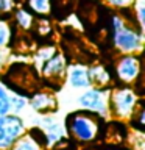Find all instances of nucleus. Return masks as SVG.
<instances>
[{"mask_svg": "<svg viewBox=\"0 0 145 150\" xmlns=\"http://www.w3.org/2000/svg\"><path fill=\"white\" fill-rule=\"evenodd\" d=\"M101 117H98L94 112L78 110L67 114L64 122V131L69 138L81 144H89L94 142L98 138L100 133V120Z\"/></svg>", "mask_w": 145, "mask_h": 150, "instance_id": "1", "label": "nucleus"}, {"mask_svg": "<svg viewBox=\"0 0 145 150\" xmlns=\"http://www.w3.org/2000/svg\"><path fill=\"white\" fill-rule=\"evenodd\" d=\"M142 106V96L131 86H114L109 88L108 111L117 120H131L136 111Z\"/></svg>", "mask_w": 145, "mask_h": 150, "instance_id": "2", "label": "nucleus"}, {"mask_svg": "<svg viewBox=\"0 0 145 150\" xmlns=\"http://www.w3.org/2000/svg\"><path fill=\"white\" fill-rule=\"evenodd\" d=\"M112 42L120 55H140L144 49V31L126 21L112 31Z\"/></svg>", "mask_w": 145, "mask_h": 150, "instance_id": "3", "label": "nucleus"}, {"mask_svg": "<svg viewBox=\"0 0 145 150\" xmlns=\"http://www.w3.org/2000/svg\"><path fill=\"white\" fill-rule=\"evenodd\" d=\"M108 97H109V88H97L91 86L78 96V106L80 110L89 111L97 114L98 117L109 116L108 111Z\"/></svg>", "mask_w": 145, "mask_h": 150, "instance_id": "4", "label": "nucleus"}, {"mask_svg": "<svg viewBox=\"0 0 145 150\" xmlns=\"http://www.w3.org/2000/svg\"><path fill=\"white\" fill-rule=\"evenodd\" d=\"M25 133V120L19 114L9 112L0 116V150H9V147Z\"/></svg>", "mask_w": 145, "mask_h": 150, "instance_id": "5", "label": "nucleus"}, {"mask_svg": "<svg viewBox=\"0 0 145 150\" xmlns=\"http://www.w3.org/2000/svg\"><path fill=\"white\" fill-rule=\"evenodd\" d=\"M115 78L123 86L140 81V55H120L115 59Z\"/></svg>", "mask_w": 145, "mask_h": 150, "instance_id": "6", "label": "nucleus"}, {"mask_svg": "<svg viewBox=\"0 0 145 150\" xmlns=\"http://www.w3.org/2000/svg\"><path fill=\"white\" fill-rule=\"evenodd\" d=\"M39 72L49 88L61 86L65 81V72H67V61L64 55L56 52L39 67Z\"/></svg>", "mask_w": 145, "mask_h": 150, "instance_id": "7", "label": "nucleus"}, {"mask_svg": "<svg viewBox=\"0 0 145 150\" xmlns=\"http://www.w3.org/2000/svg\"><path fill=\"white\" fill-rule=\"evenodd\" d=\"M28 105L31 106V110H34L37 114L47 116V114H55L56 110L59 108L56 94L51 89H37L28 98Z\"/></svg>", "mask_w": 145, "mask_h": 150, "instance_id": "8", "label": "nucleus"}, {"mask_svg": "<svg viewBox=\"0 0 145 150\" xmlns=\"http://www.w3.org/2000/svg\"><path fill=\"white\" fill-rule=\"evenodd\" d=\"M44 134V141H45V149H50L53 145H58L61 141H64L65 138V131H64V125H61L56 117L53 114H47L42 116V119L37 125Z\"/></svg>", "mask_w": 145, "mask_h": 150, "instance_id": "9", "label": "nucleus"}, {"mask_svg": "<svg viewBox=\"0 0 145 150\" xmlns=\"http://www.w3.org/2000/svg\"><path fill=\"white\" fill-rule=\"evenodd\" d=\"M9 150H45V141L41 128L34 127V128L27 130V133L22 134L9 147Z\"/></svg>", "mask_w": 145, "mask_h": 150, "instance_id": "10", "label": "nucleus"}, {"mask_svg": "<svg viewBox=\"0 0 145 150\" xmlns=\"http://www.w3.org/2000/svg\"><path fill=\"white\" fill-rule=\"evenodd\" d=\"M65 81L70 84V88L73 89H84L91 88V78H89V70L87 66L83 64H72L67 66V72H65Z\"/></svg>", "mask_w": 145, "mask_h": 150, "instance_id": "11", "label": "nucleus"}, {"mask_svg": "<svg viewBox=\"0 0 145 150\" xmlns=\"http://www.w3.org/2000/svg\"><path fill=\"white\" fill-rule=\"evenodd\" d=\"M89 70V78H91L92 86L97 88H111L112 84V75L109 69L101 63H95L87 67Z\"/></svg>", "mask_w": 145, "mask_h": 150, "instance_id": "12", "label": "nucleus"}, {"mask_svg": "<svg viewBox=\"0 0 145 150\" xmlns=\"http://www.w3.org/2000/svg\"><path fill=\"white\" fill-rule=\"evenodd\" d=\"M13 21L17 25L19 30H22V31H30L33 25H34V16L27 8H22V6H17L14 9Z\"/></svg>", "mask_w": 145, "mask_h": 150, "instance_id": "13", "label": "nucleus"}, {"mask_svg": "<svg viewBox=\"0 0 145 150\" xmlns=\"http://www.w3.org/2000/svg\"><path fill=\"white\" fill-rule=\"evenodd\" d=\"M27 9L31 14L45 17L51 13V0H27Z\"/></svg>", "mask_w": 145, "mask_h": 150, "instance_id": "14", "label": "nucleus"}, {"mask_svg": "<svg viewBox=\"0 0 145 150\" xmlns=\"http://www.w3.org/2000/svg\"><path fill=\"white\" fill-rule=\"evenodd\" d=\"M133 6V21H136L137 28L144 31V23H145V0H133L131 3Z\"/></svg>", "mask_w": 145, "mask_h": 150, "instance_id": "15", "label": "nucleus"}, {"mask_svg": "<svg viewBox=\"0 0 145 150\" xmlns=\"http://www.w3.org/2000/svg\"><path fill=\"white\" fill-rule=\"evenodd\" d=\"M56 53V49L51 45H45V47H41V49L36 50V53L33 55V59H34V66L33 67H37L39 69L42 64L45 63L47 59L50 58V56H53Z\"/></svg>", "mask_w": 145, "mask_h": 150, "instance_id": "16", "label": "nucleus"}, {"mask_svg": "<svg viewBox=\"0 0 145 150\" xmlns=\"http://www.w3.org/2000/svg\"><path fill=\"white\" fill-rule=\"evenodd\" d=\"M9 105H11V112H14V114H19V112H20L23 108H27L28 98H27V96L19 94V92L9 94Z\"/></svg>", "mask_w": 145, "mask_h": 150, "instance_id": "17", "label": "nucleus"}, {"mask_svg": "<svg viewBox=\"0 0 145 150\" xmlns=\"http://www.w3.org/2000/svg\"><path fill=\"white\" fill-rule=\"evenodd\" d=\"M13 30H11V23L5 19H0V49L8 47L11 42Z\"/></svg>", "mask_w": 145, "mask_h": 150, "instance_id": "18", "label": "nucleus"}, {"mask_svg": "<svg viewBox=\"0 0 145 150\" xmlns=\"http://www.w3.org/2000/svg\"><path fill=\"white\" fill-rule=\"evenodd\" d=\"M11 112V105H9V92L8 89L0 84V116L9 114Z\"/></svg>", "mask_w": 145, "mask_h": 150, "instance_id": "19", "label": "nucleus"}, {"mask_svg": "<svg viewBox=\"0 0 145 150\" xmlns=\"http://www.w3.org/2000/svg\"><path fill=\"white\" fill-rule=\"evenodd\" d=\"M8 67H9V50L8 47H3V49H0V74H3Z\"/></svg>", "mask_w": 145, "mask_h": 150, "instance_id": "20", "label": "nucleus"}, {"mask_svg": "<svg viewBox=\"0 0 145 150\" xmlns=\"http://www.w3.org/2000/svg\"><path fill=\"white\" fill-rule=\"evenodd\" d=\"M106 3L114 9H126L131 6L133 0H106Z\"/></svg>", "mask_w": 145, "mask_h": 150, "instance_id": "21", "label": "nucleus"}, {"mask_svg": "<svg viewBox=\"0 0 145 150\" xmlns=\"http://www.w3.org/2000/svg\"><path fill=\"white\" fill-rule=\"evenodd\" d=\"M17 8V0H0L2 13H11Z\"/></svg>", "mask_w": 145, "mask_h": 150, "instance_id": "22", "label": "nucleus"}, {"mask_svg": "<svg viewBox=\"0 0 145 150\" xmlns=\"http://www.w3.org/2000/svg\"><path fill=\"white\" fill-rule=\"evenodd\" d=\"M106 150H117V149H106Z\"/></svg>", "mask_w": 145, "mask_h": 150, "instance_id": "23", "label": "nucleus"}, {"mask_svg": "<svg viewBox=\"0 0 145 150\" xmlns=\"http://www.w3.org/2000/svg\"><path fill=\"white\" fill-rule=\"evenodd\" d=\"M0 14H2V9H0Z\"/></svg>", "mask_w": 145, "mask_h": 150, "instance_id": "24", "label": "nucleus"}]
</instances>
